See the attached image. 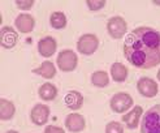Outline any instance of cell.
I'll return each mask as SVG.
<instances>
[{
    "label": "cell",
    "mask_w": 160,
    "mask_h": 133,
    "mask_svg": "<svg viewBox=\"0 0 160 133\" xmlns=\"http://www.w3.org/2000/svg\"><path fill=\"white\" fill-rule=\"evenodd\" d=\"M158 80H159V82H160V69H159V72H158Z\"/></svg>",
    "instance_id": "obj_27"
},
{
    "label": "cell",
    "mask_w": 160,
    "mask_h": 133,
    "mask_svg": "<svg viewBox=\"0 0 160 133\" xmlns=\"http://www.w3.org/2000/svg\"><path fill=\"white\" fill-rule=\"evenodd\" d=\"M91 84L97 88H106L109 84V76L104 70H97L91 74Z\"/></svg>",
    "instance_id": "obj_19"
},
{
    "label": "cell",
    "mask_w": 160,
    "mask_h": 133,
    "mask_svg": "<svg viewBox=\"0 0 160 133\" xmlns=\"http://www.w3.org/2000/svg\"><path fill=\"white\" fill-rule=\"evenodd\" d=\"M124 55L132 65L151 69L160 64V33L148 26L134 29L124 42Z\"/></svg>",
    "instance_id": "obj_1"
},
{
    "label": "cell",
    "mask_w": 160,
    "mask_h": 133,
    "mask_svg": "<svg viewBox=\"0 0 160 133\" xmlns=\"http://www.w3.org/2000/svg\"><path fill=\"white\" fill-rule=\"evenodd\" d=\"M65 105H67V107L69 110H73V111L79 110L83 105L82 94L79 91H77V90H70L65 95Z\"/></svg>",
    "instance_id": "obj_14"
},
{
    "label": "cell",
    "mask_w": 160,
    "mask_h": 133,
    "mask_svg": "<svg viewBox=\"0 0 160 133\" xmlns=\"http://www.w3.org/2000/svg\"><path fill=\"white\" fill-rule=\"evenodd\" d=\"M50 23L51 26L56 30H60V29H64L67 26V16L64 14L62 12H53L50 17Z\"/></svg>",
    "instance_id": "obj_20"
},
{
    "label": "cell",
    "mask_w": 160,
    "mask_h": 133,
    "mask_svg": "<svg viewBox=\"0 0 160 133\" xmlns=\"http://www.w3.org/2000/svg\"><path fill=\"white\" fill-rule=\"evenodd\" d=\"M58 43L52 37H44L38 42V51L43 58H51L56 52Z\"/></svg>",
    "instance_id": "obj_12"
},
{
    "label": "cell",
    "mask_w": 160,
    "mask_h": 133,
    "mask_svg": "<svg viewBox=\"0 0 160 133\" xmlns=\"http://www.w3.org/2000/svg\"><path fill=\"white\" fill-rule=\"evenodd\" d=\"M18 41V35L16 33V30L11 26H3L0 30V44L3 49H13L17 44Z\"/></svg>",
    "instance_id": "obj_9"
},
{
    "label": "cell",
    "mask_w": 160,
    "mask_h": 133,
    "mask_svg": "<svg viewBox=\"0 0 160 133\" xmlns=\"http://www.w3.org/2000/svg\"><path fill=\"white\" fill-rule=\"evenodd\" d=\"M65 127L72 133L82 132L86 127L85 117L81 114H69L65 117Z\"/></svg>",
    "instance_id": "obj_11"
},
{
    "label": "cell",
    "mask_w": 160,
    "mask_h": 133,
    "mask_svg": "<svg viewBox=\"0 0 160 133\" xmlns=\"http://www.w3.org/2000/svg\"><path fill=\"white\" fill-rule=\"evenodd\" d=\"M155 5H160V2H158V0H155V2H152Z\"/></svg>",
    "instance_id": "obj_26"
},
{
    "label": "cell",
    "mask_w": 160,
    "mask_h": 133,
    "mask_svg": "<svg viewBox=\"0 0 160 133\" xmlns=\"http://www.w3.org/2000/svg\"><path fill=\"white\" fill-rule=\"evenodd\" d=\"M128 30V23L121 16H113L107 22V31L111 38L121 39Z\"/></svg>",
    "instance_id": "obj_5"
},
{
    "label": "cell",
    "mask_w": 160,
    "mask_h": 133,
    "mask_svg": "<svg viewBox=\"0 0 160 133\" xmlns=\"http://www.w3.org/2000/svg\"><path fill=\"white\" fill-rule=\"evenodd\" d=\"M141 133H160V105L151 107L143 115Z\"/></svg>",
    "instance_id": "obj_2"
},
{
    "label": "cell",
    "mask_w": 160,
    "mask_h": 133,
    "mask_svg": "<svg viewBox=\"0 0 160 133\" xmlns=\"http://www.w3.org/2000/svg\"><path fill=\"white\" fill-rule=\"evenodd\" d=\"M99 47V39L95 34H83L77 41V50L82 55H92Z\"/></svg>",
    "instance_id": "obj_6"
},
{
    "label": "cell",
    "mask_w": 160,
    "mask_h": 133,
    "mask_svg": "<svg viewBox=\"0 0 160 133\" xmlns=\"http://www.w3.org/2000/svg\"><path fill=\"white\" fill-rule=\"evenodd\" d=\"M111 76L115 82H124L128 78V68L122 63H113L111 65Z\"/></svg>",
    "instance_id": "obj_17"
},
{
    "label": "cell",
    "mask_w": 160,
    "mask_h": 133,
    "mask_svg": "<svg viewBox=\"0 0 160 133\" xmlns=\"http://www.w3.org/2000/svg\"><path fill=\"white\" fill-rule=\"evenodd\" d=\"M86 5L89 7L90 11H99L102 8H104L106 2L104 0H87Z\"/></svg>",
    "instance_id": "obj_22"
},
{
    "label": "cell",
    "mask_w": 160,
    "mask_h": 133,
    "mask_svg": "<svg viewBox=\"0 0 160 133\" xmlns=\"http://www.w3.org/2000/svg\"><path fill=\"white\" fill-rule=\"evenodd\" d=\"M14 26L17 28L18 31L23 34H28V33H31L35 26V20L31 14H28V13H21L18 14L17 17L14 20Z\"/></svg>",
    "instance_id": "obj_10"
},
{
    "label": "cell",
    "mask_w": 160,
    "mask_h": 133,
    "mask_svg": "<svg viewBox=\"0 0 160 133\" xmlns=\"http://www.w3.org/2000/svg\"><path fill=\"white\" fill-rule=\"evenodd\" d=\"M137 90L141 95L146 98H154L159 91V86L155 80L150 77H142L137 82Z\"/></svg>",
    "instance_id": "obj_7"
},
{
    "label": "cell",
    "mask_w": 160,
    "mask_h": 133,
    "mask_svg": "<svg viewBox=\"0 0 160 133\" xmlns=\"http://www.w3.org/2000/svg\"><path fill=\"white\" fill-rule=\"evenodd\" d=\"M33 73L39 74L46 80H51L56 76V67L53 65L52 61H43L38 68L33 69Z\"/></svg>",
    "instance_id": "obj_15"
},
{
    "label": "cell",
    "mask_w": 160,
    "mask_h": 133,
    "mask_svg": "<svg viewBox=\"0 0 160 133\" xmlns=\"http://www.w3.org/2000/svg\"><path fill=\"white\" fill-rule=\"evenodd\" d=\"M44 133H65V130L60 127H56V125H48V127H46Z\"/></svg>",
    "instance_id": "obj_24"
},
{
    "label": "cell",
    "mask_w": 160,
    "mask_h": 133,
    "mask_svg": "<svg viewBox=\"0 0 160 133\" xmlns=\"http://www.w3.org/2000/svg\"><path fill=\"white\" fill-rule=\"evenodd\" d=\"M142 114H143V108L141 106H135V107H133L132 111L122 115V121L125 123V125L129 129H135L139 124Z\"/></svg>",
    "instance_id": "obj_13"
},
{
    "label": "cell",
    "mask_w": 160,
    "mask_h": 133,
    "mask_svg": "<svg viewBox=\"0 0 160 133\" xmlns=\"http://www.w3.org/2000/svg\"><path fill=\"white\" fill-rule=\"evenodd\" d=\"M5 133H20V132H17V130H13V129H11V130H8V132H5Z\"/></svg>",
    "instance_id": "obj_25"
},
{
    "label": "cell",
    "mask_w": 160,
    "mask_h": 133,
    "mask_svg": "<svg viewBox=\"0 0 160 133\" xmlns=\"http://www.w3.org/2000/svg\"><path fill=\"white\" fill-rule=\"evenodd\" d=\"M38 94H39V98H41L42 100L50 102V100H53L56 97H58V88L51 82H46L39 88Z\"/></svg>",
    "instance_id": "obj_16"
},
{
    "label": "cell",
    "mask_w": 160,
    "mask_h": 133,
    "mask_svg": "<svg viewBox=\"0 0 160 133\" xmlns=\"http://www.w3.org/2000/svg\"><path fill=\"white\" fill-rule=\"evenodd\" d=\"M16 114V107L11 100L5 98L0 99V119L2 120H11Z\"/></svg>",
    "instance_id": "obj_18"
},
{
    "label": "cell",
    "mask_w": 160,
    "mask_h": 133,
    "mask_svg": "<svg viewBox=\"0 0 160 133\" xmlns=\"http://www.w3.org/2000/svg\"><path fill=\"white\" fill-rule=\"evenodd\" d=\"M106 133H124L122 124L118 121H111L106 125Z\"/></svg>",
    "instance_id": "obj_21"
},
{
    "label": "cell",
    "mask_w": 160,
    "mask_h": 133,
    "mask_svg": "<svg viewBox=\"0 0 160 133\" xmlns=\"http://www.w3.org/2000/svg\"><path fill=\"white\" fill-rule=\"evenodd\" d=\"M16 5L22 11H29V9H31V7L34 5V0H17Z\"/></svg>",
    "instance_id": "obj_23"
},
{
    "label": "cell",
    "mask_w": 160,
    "mask_h": 133,
    "mask_svg": "<svg viewBox=\"0 0 160 133\" xmlns=\"http://www.w3.org/2000/svg\"><path fill=\"white\" fill-rule=\"evenodd\" d=\"M111 110L116 114H124L133 107V98L128 93H116L109 102Z\"/></svg>",
    "instance_id": "obj_4"
},
{
    "label": "cell",
    "mask_w": 160,
    "mask_h": 133,
    "mask_svg": "<svg viewBox=\"0 0 160 133\" xmlns=\"http://www.w3.org/2000/svg\"><path fill=\"white\" fill-rule=\"evenodd\" d=\"M50 107L43 103L35 105L30 111V119L35 125H44L50 119Z\"/></svg>",
    "instance_id": "obj_8"
},
{
    "label": "cell",
    "mask_w": 160,
    "mask_h": 133,
    "mask_svg": "<svg viewBox=\"0 0 160 133\" xmlns=\"http://www.w3.org/2000/svg\"><path fill=\"white\" fill-rule=\"evenodd\" d=\"M56 63H58V67L61 72H72V70H74L77 68L78 56L72 50H62L58 55Z\"/></svg>",
    "instance_id": "obj_3"
}]
</instances>
